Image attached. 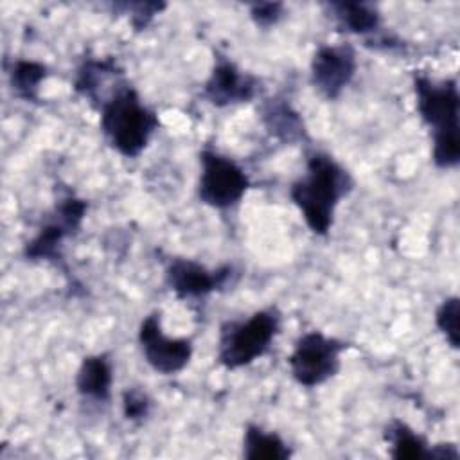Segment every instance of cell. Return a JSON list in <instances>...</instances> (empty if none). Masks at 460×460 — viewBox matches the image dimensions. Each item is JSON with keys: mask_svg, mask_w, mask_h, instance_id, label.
Returning <instances> with one entry per match:
<instances>
[{"mask_svg": "<svg viewBox=\"0 0 460 460\" xmlns=\"http://www.w3.org/2000/svg\"><path fill=\"white\" fill-rule=\"evenodd\" d=\"M350 174L329 155L314 153L307 160V171L298 178L289 196L302 212L309 230L325 235L332 226L334 210L352 189Z\"/></svg>", "mask_w": 460, "mask_h": 460, "instance_id": "obj_1", "label": "cell"}, {"mask_svg": "<svg viewBox=\"0 0 460 460\" xmlns=\"http://www.w3.org/2000/svg\"><path fill=\"white\" fill-rule=\"evenodd\" d=\"M417 110L426 126L433 129V164L442 169L458 165L460 95L455 79L433 81L426 75L413 77Z\"/></svg>", "mask_w": 460, "mask_h": 460, "instance_id": "obj_2", "label": "cell"}, {"mask_svg": "<svg viewBox=\"0 0 460 460\" xmlns=\"http://www.w3.org/2000/svg\"><path fill=\"white\" fill-rule=\"evenodd\" d=\"M158 128V117L138 97L122 84L101 104V129L110 146L122 156H138Z\"/></svg>", "mask_w": 460, "mask_h": 460, "instance_id": "obj_3", "label": "cell"}, {"mask_svg": "<svg viewBox=\"0 0 460 460\" xmlns=\"http://www.w3.org/2000/svg\"><path fill=\"white\" fill-rule=\"evenodd\" d=\"M279 327L277 309H262L246 320L225 322L219 331L217 361L228 370L250 365L270 349Z\"/></svg>", "mask_w": 460, "mask_h": 460, "instance_id": "obj_4", "label": "cell"}, {"mask_svg": "<svg viewBox=\"0 0 460 460\" xmlns=\"http://www.w3.org/2000/svg\"><path fill=\"white\" fill-rule=\"evenodd\" d=\"M343 349V341L329 338L320 331L302 334L289 356V367L295 381L307 388L325 383L340 370V354Z\"/></svg>", "mask_w": 460, "mask_h": 460, "instance_id": "obj_5", "label": "cell"}, {"mask_svg": "<svg viewBox=\"0 0 460 460\" xmlns=\"http://www.w3.org/2000/svg\"><path fill=\"white\" fill-rule=\"evenodd\" d=\"M201 174L198 183V198L212 208L234 207L250 187L244 171L228 156L217 151L203 149L199 155Z\"/></svg>", "mask_w": 460, "mask_h": 460, "instance_id": "obj_6", "label": "cell"}, {"mask_svg": "<svg viewBox=\"0 0 460 460\" xmlns=\"http://www.w3.org/2000/svg\"><path fill=\"white\" fill-rule=\"evenodd\" d=\"M138 343L147 365L164 376L183 370L192 356L190 340L169 338L164 334L158 313H151L142 320Z\"/></svg>", "mask_w": 460, "mask_h": 460, "instance_id": "obj_7", "label": "cell"}, {"mask_svg": "<svg viewBox=\"0 0 460 460\" xmlns=\"http://www.w3.org/2000/svg\"><path fill=\"white\" fill-rule=\"evenodd\" d=\"M86 212V201L77 198H65L54 210V216L40 228V232L25 244V257L31 261L59 257V246L65 237L72 235Z\"/></svg>", "mask_w": 460, "mask_h": 460, "instance_id": "obj_8", "label": "cell"}, {"mask_svg": "<svg viewBox=\"0 0 460 460\" xmlns=\"http://www.w3.org/2000/svg\"><path fill=\"white\" fill-rule=\"evenodd\" d=\"M358 68L350 45H322L311 59V83L327 99H336Z\"/></svg>", "mask_w": 460, "mask_h": 460, "instance_id": "obj_9", "label": "cell"}, {"mask_svg": "<svg viewBox=\"0 0 460 460\" xmlns=\"http://www.w3.org/2000/svg\"><path fill=\"white\" fill-rule=\"evenodd\" d=\"M230 275L232 268L228 266L210 271L190 259H174L167 266L165 282L178 298H199L223 288Z\"/></svg>", "mask_w": 460, "mask_h": 460, "instance_id": "obj_10", "label": "cell"}, {"mask_svg": "<svg viewBox=\"0 0 460 460\" xmlns=\"http://www.w3.org/2000/svg\"><path fill=\"white\" fill-rule=\"evenodd\" d=\"M255 93L257 79L250 74L241 72L232 61L225 58L217 59L205 83V97L219 108L246 102L253 99Z\"/></svg>", "mask_w": 460, "mask_h": 460, "instance_id": "obj_11", "label": "cell"}, {"mask_svg": "<svg viewBox=\"0 0 460 460\" xmlns=\"http://www.w3.org/2000/svg\"><path fill=\"white\" fill-rule=\"evenodd\" d=\"M111 381V363L104 354L83 358L75 376V388L83 397L108 401Z\"/></svg>", "mask_w": 460, "mask_h": 460, "instance_id": "obj_12", "label": "cell"}, {"mask_svg": "<svg viewBox=\"0 0 460 460\" xmlns=\"http://www.w3.org/2000/svg\"><path fill=\"white\" fill-rule=\"evenodd\" d=\"M331 16L334 18L340 31L352 34H368L379 27V13L374 5L363 2H331Z\"/></svg>", "mask_w": 460, "mask_h": 460, "instance_id": "obj_13", "label": "cell"}, {"mask_svg": "<svg viewBox=\"0 0 460 460\" xmlns=\"http://www.w3.org/2000/svg\"><path fill=\"white\" fill-rule=\"evenodd\" d=\"M262 120L268 131L284 140V142H298L305 137V128L298 113L284 101H270L262 108Z\"/></svg>", "mask_w": 460, "mask_h": 460, "instance_id": "obj_14", "label": "cell"}, {"mask_svg": "<svg viewBox=\"0 0 460 460\" xmlns=\"http://www.w3.org/2000/svg\"><path fill=\"white\" fill-rule=\"evenodd\" d=\"M243 455L248 460H286L291 451L277 433H268L250 424L243 438Z\"/></svg>", "mask_w": 460, "mask_h": 460, "instance_id": "obj_15", "label": "cell"}, {"mask_svg": "<svg viewBox=\"0 0 460 460\" xmlns=\"http://www.w3.org/2000/svg\"><path fill=\"white\" fill-rule=\"evenodd\" d=\"M385 438L390 444V455L399 460L428 458V444L401 420H392L386 426Z\"/></svg>", "mask_w": 460, "mask_h": 460, "instance_id": "obj_16", "label": "cell"}, {"mask_svg": "<svg viewBox=\"0 0 460 460\" xmlns=\"http://www.w3.org/2000/svg\"><path fill=\"white\" fill-rule=\"evenodd\" d=\"M9 77H11V88L18 97L25 101H36L40 83L47 77V66L38 61L18 59L13 63Z\"/></svg>", "mask_w": 460, "mask_h": 460, "instance_id": "obj_17", "label": "cell"}, {"mask_svg": "<svg viewBox=\"0 0 460 460\" xmlns=\"http://www.w3.org/2000/svg\"><path fill=\"white\" fill-rule=\"evenodd\" d=\"M458 314H460V300L458 296L446 298L437 309L435 322L440 332L446 336L453 349H458Z\"/></svg>", "mask_w": 460, "mask_h": 460, "instance_id": "obj_18", "label": "cell"}, {"mask_svg": "<svg viewBox=\"0 0 460 460\" xmlns=\"http://www.w3.org/2000/svg\"><path fill=\"white\" fill-rule=\"evenodd\" d=\"M149 410H151V401L146 392H142L138 388H129L124 392L122 411L128 420H131V422L142 420L144 417H147Z\"/></svg>", "mask_w": 460, "mask_h": 460, "instance_id": "obj_19", "label": "cell"}, {"mask_svg": "<svg viewBox=\"0 0 460 460\" xmlns=\"http://www.w3.org/2000/svg\"><path fill=\"white\" fill-rule=\"evenodd\" d=\"M250 14L253 18V22L261 27H271L275 25L280 16H282V4L279 2H262V4H255L250 9Z\"/></svg>", "mask_w": 460, "mask_h": 460, "instance_id": "obj_20", "label": "cell"}, {"mask_svg": "<svg viewBox=\"0 0 460 460\" xmlns=\"http://www.w3.org/2000/svg\"><path fill=\"white\" fill-rule=\"evenodd\" d=\"M124 7H128L129 9V14H131V23H133V27L137 29V31H140V29H144L149 22H151V18L155 16V14H158L164 7H165V4H155V2H140V4H126Z\"/></svg>", "mask_w": 460, "mask_h": 460, "instance_id": "obj_21", "label": "cell"}, {"mask_svg": "<svg viewBox=\"0 0 460 460\" xmlns=\"http://www.w3.org/2000/svg\"><path fill=\"white\" fill-rule=\"evenodd\" d=\"M428 458H437V460H456L458 451L453 444H438L431 449H428Z\"/></svg>", "mask_w": 460, "mask_h": 460, "instance_id": "obj_22", "label": "cell"}]
</instances>
